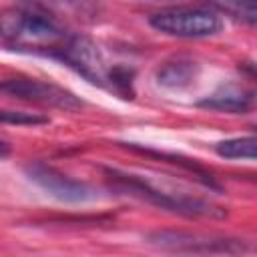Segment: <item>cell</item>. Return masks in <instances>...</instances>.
<instances>
[{"instance_id": "obj_2", "label": "cell", "mask_w": 257, "mask_h": 257, "mask_svg": "<svg viewBox=\"0 0 257 257\" xmlns=\"http://www.w3.org/2000/svg\"><path fill=\"white\" fill-rule=\"evenodd\" d=\"M104 173L108 175V179L114 183L116 189L128 191L131 195H135L147 203H153L161 209H167V211H173L179 215H187V217H223L225 215V209H221V207H215L197 197L167 193L159 187H153L149 181H145L137 175L120 173L116 169H104Z\"/></svg>"}, {"instance_id": "obj_3", "label": "cell", "mask_w": 257, "mask_h": 257, "mask_svg": "<svg viewBox=\"0 0 257 257\" xmlns=\"http://www.w3.org/2000/svg\"><path fill=\"white\" fill-rule=\"evenodd\" d=\"M149 24L169 36L177 38H205L213 36L223 28L221 16L209 8H167L149 18Z\"/></svg>"}, {"instance_id": "obj_1", "label": "cell", "mask_w": 257, "mask_h": 257, "mask_svg": "<svg viewBox=\"0 0 257 257\" xmlns=\"http://www.w3.org/2000/svg\"><path fill=\"white\" fill-rule=\"evenodd\" d=\"M0 36L18 50L52 54L68 38L66 30L44 10L12 6L0 12Z\"/></svg>"}, {"instance_id": "obj_7", "label": "cell", "mask_w": 257, "mask_h": 257, "mask_svg": "<svg viewBox=\"0 0 257 257\" xmlns=\"http://www.w3.org/2000/svg\"><path fill=\"white\" fill-rule=\"evenodd\" d=\"M24 171L30 181H34L42 191L62 203H86L98 197V191L88 183L70 179L44 163H30L24 167Z\"/></svg>"}, {"instance_id": "obj_10", "label": "cell", "mask_w": 257, "mask_h": 257, "mask_svg": "<svg viewBox=\"0 0 257 257\" xmlns=\"http://www.w3.org/2000/svg\"><path fill=\"white\" fill-rule=\"evenodd\" d=\"M221 14L253 26L257 22V0H209Z\"/></svg>"}, {"instance_id": "obj_6", "label": "cell", "mask_w": 257, "mask_h": 257, "mask_svg": "<svg viewBox=\"0 0 257 257\" xmlns=\"http://www.w3.org/2000/svg\"><path fill=\"white\" fill-rule=\"evenodd\" d=\"M147 239L151 245L173 253H243L245 251V245L237 239L207 237L187 231H155Z\"/></svg>"}, {"instance_id": "obj_12", "label": "cell", "mask_w": 257, "mask_h": 257, "mask_svg": "<svg viewBox=\"0 0 257 257\" xmlns=\"http://www.w3.org/2000/svg\"><path fill=\"white\" fill-rule=\"evenodd\" d=\"M133 78H135V70L128 68V66H122V64H116V66L106 70V84H108V88L114 90L124 100L135 98Z\"/></svg>"}, {"instance_id": "obj_14", "label": "cell", "mask_w": 257, "mask_h": 257, "mask_svg": "<svg viewBox=\"0 0 257 257\" xmlns=\"http://www.w3.org/2000/svg\"><path fill=\"white\" fill-rule=\"evenodd\" d=\"M8 155H10V145L0 139V159H6Z\"/></svg>"}, {"instance_id": "obj_13", "label": "cell", "mask_w": 257, "mask_h": 257, "mask_svg": "<svg viewBox=\"0 0 257 257\" xmlns=\"http://www.w3.org/2000/svg\"><path fill=\"white\" fill-rule=\"evenodd\" d=\"M50 118L40 112H26V110H12L0 108V124H18V126H38L46 124Z\"/></svg>"}, {"instance_id": "obj_5", "label": "cell", "mask_w": 257, "mask_h": 257, "mask_svg": "<svg viewBox=\"0 0 257 257\" xmlns=\"http://www.w3.org/2000/svg\"><path fill=\"white\" fill-rule=\"evenodd\" d=\"M58 60L70 66L76 74L86 78L92 84L106 86V62L98 46L86 36H68L60 48L52 52Z\"/></svg>"}, {"instance_id": "obj_9", "label": "cell", "mask_w": 257, "mask_h": 257, "mask_svg": "<svg viewBox=\"0 0 257 257\" xmlns=\"http://www.w3.org/2000/svg\"><path fill=\"white\" fill-rule=\"evenodd\" d=\"M197 74H199V64L191 58L179 56V58L167 60L163 66H159L157 82L167 88H185L195 82Z\"/></svg>"}, {"instance_id": "obj_8", "label": "cell", "mask_w": 257, "mask_h": 257, "mask_svg": "<svg viewBox=\"0 0 257 257\" xmlns=\"http://www.w3.org/2000/svg\"><path fill=\"white\" fill-rule=\"evenodd\" d=\"M199 106L209 110H219V112L243 114L253 106V90L239 84H223L213 94L199 100Z\"/></svg>"}, {"instance_id": "obj_4", "label": "cell", "mask_w": 257, "mask_h": 257, "mask_svg": "<svg viewBox=\"0 0 257 257\" xmlns=\"http://www.w3.org/2000/svg\"><path fill=\"white\" fill-rule=\"evenodd\" d=\"M0 94L42 104V106H52V108H64V110H76L82 106V100L72 94L70 90L56 86L52 82H44L38 78H6L0 80Z\"/></svg>"}, {"instance_id": "obj_11", "label": "cell", "mask_w": 257, "mask_h": 257, "mask_svg": "<svg viewBox=\"0 0 257 257\" xmlns=\"http://www.w3.org/2000/svg\"><path fill=\"white\" fill-rule=\"evenodd\" d=\"M215 153L223 159H255V137H235L215 145Z\"/></svg>"}]
</instances>
